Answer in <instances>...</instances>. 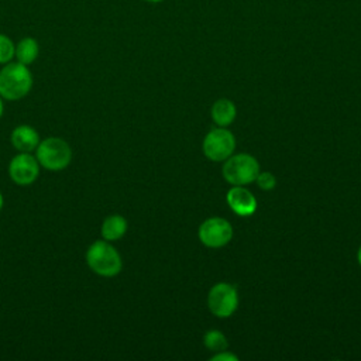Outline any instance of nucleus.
<instances>
[{
	"mask_svg": "<svg viewBox=\"0 0 361 361\" xmlns=\"http://www.w3.org/2000/svg\"><path fill=\"white\" fill-rule=\"evenodd\" d=\"M32 75L27 65L8 62L0 69V96L6 100H20L28 94Z\"/></svg>",
	"mask_w": 361,
	"mask_h": 361,
	"instance_id": "f257e3e1",
	"label": "nucleus"
},
{
	"mask_svg": "<svg viewBox=\"0 0 361 361\" xmlns=\"http://www.w3.org/2000/svg\"><path fill=\"white\" fill-rule=\"evenodd\" d=\"M86 264L97 275L111 278L120 274L123 262L118 251L107 241L97 240L86 250Z\"/></svg>",
	"mask_w": 361,
	"mask_h": 361,
	"instance_id": "f03ea898",
	"label": "nucleus"
},
{
	"mask_svg": "<svg viewBox=\"0 0 361 361\" xmlns=\"http://www.w3.org/2000/svg\"><path fill=\"white\" fill-rule=\"evenodd\" d=\"M35 158L38 164L48 171H62L71 164L72 149L65 140L48 137L39 141L35 148Z\"/></svg>",
	"mask_w": 361,
	"mask_h": 361,
	"instance_id": "7ed1b4c3",
	"label": "nucleus"
},
{
	"mask_svg": "<svg viewBox=\"0 0 361 361\" xmlns=\"http://www.w3.org/2000/svg\"><path fill=\"white\" fill-rule=\"evenodd\" d=\"M223 178L233 186H244L255 180L259 172L258 161L250 154L230 155L223 165Z\"/></svg>",
	"mask_w": 361,
	"mask_h": 361,
	"instance_id": "20e7f679",
	"label": "nucleus"
},
{
	"mask_svg": "<svg viewBox=\"0 0 361 361\" xmlns=\"http://www.w3.org/2000/svg\"><path fill=\"white\" fill-rule=\"evenodd\" d=\"M238 306V293L234 285L219 282L209 290L207 307L216 316L226 319L231 316Z\"/></svg>",
	"mask_w": 361,
	"mask_h": 361,
	"instance_id": "39448f33",
	"label": "nucleus"
},
{
	"mask_svg": "<svg viewBox=\"0 0 361 361\" xmlns=\"http://www.w3.org/2000/svg\"><path fill=\"white\" fill-rule=\"evenodd\" d=\"M235 148V138L230 130L226 127L213 128L209 131L203 140V152L206 158L214 162L226 161L233 155Z\"/></svg>",
	"mask_w": 361,
	"mask_h": 361,
	"instance_id": "423d86ee",
	"label": "nucleus"
},
{
	"mask_svg": "<svg viewBox=\"0 0 361 361\" xmlns=\"http://www.w3.org/2000/svg\"><path fill=\"white\" fill-rule=\"evenodd\" d=\"M233 238V227L223 217H209L199 227V240L209 248L227 245Z\"/></svg>",
	"mask_w": 361,
	"mask_h": 361,
	"instance_id": "0eeeda50",
	"label": "nucleus"
},
{
	"mask_svg": "<svg viewBox=\"0 0 361 361\" xmlns=\"http://www.w3.org/2000/svg\"><path fill=\"white\" fill-rule=\"evenodd\" d=\"M8 175L16 185L28 186L39 175V164L30 152L17 154L8 164Z\"/></svg>",
	"mask_w": 361,
	"mask_h": 361,
	"instance_id": "6e6552de",
	"label": "nucleus"
},
{
	"mask_svg": "<svg viewBox=\"0 0 361 361\" xmlns=\"http://www.w3.org/2000/svg\"><path fill=\"white\" fill-rule=\"evenodd\" d=\"M226 199L230 209L238 216H251L257 210L255 196L244 186H233Z\"/></svg>",
	"mask_w": 361,
	"mask_h": 361,
	"instance_id": "1a4fd4ad",
	"label": "nucleus"
},
{
	"mask_svg": "<svg viewBox=\"0 0 361 361\" xmlns=\"http://www.w3.org/2000/svg\"><path fill=\"white\" fill-rule=\"evenodd\" d=\"M11 144L18 152H31L35 151V148L39 144V135L37 130L27 124L17 126L11 133Z\"/></svg>",
	"mask_w": 361,
	"mask_h": 361,
	"instance_id": "9d476101",
	"label": "nucleus"
},
{
	"mask_svg": "<svg viewBox=\"0 0 361 361\" xmlns=\"http://www.w3.org/2000/svg\"><path fill=\"white\" fill-rule=\"evenodd\" d=\"M237 114L234 103L228 99H219L212 106V118L219 127L230 126Z\"/></svg>",
	"mask_w": 361,
	"mask_h": 361,
	"instance_id": "9b49d317",
	"label": "nucleus"
},
{
	"mask_svg": "<svg viewBox=\"0 0 361 361\" xmlns=\"http://www.w3.org/2000/svg\"><path fill=\"white\" fill-rule=\"evenodd\" d=\"M100 231L104 240L117 241L127 231V220L120 214H110L103 220Z\"/></svg>",
	"mask_w": 361,
	"mask_h": 361,
	"instance_id": "f8f14e48",
	"label": "nucleus"
},
{
	"mask_svg": "<svg viewBox=\"0 0 361 361\" xmlns=\"http://www.w3.org/2000/svg\"><path fill=\"white\" fill-rule=\"evenodd\" d=\"M39 55V45L38 41L32 37H24L16 44L14 58L17 62L24 65H31Z\"/></svg>",
	"mask_w": 361,
	"mask_h": 361,
	"instance_id": "ddd939ff",
	"label": "nucleus"
},
{
	"mask_svg": "<svg viewBox=\"0 0 361 361\" xmlns=\"http://www.w3.org/2000/svg\"><path fill=\"white\" fill-rule=\"evenodd\" d=\"M203 343H204V347L207 350L214 351V353L224 351L228 347V341H227L226 336L221 331H219V330H209V331H206L204 337H203Z\"/></svg>",
	"mask_w": 361,
	"mask_h": 361,
	"instance_id": "4468645a",
	"label": "nucleus"
},
{
	"mask_svg": "<svg viewBox=\"0 0 361 361\" xmlns=\"http://www.w3.org/2000/svg\"><path fill=\"white\" fill-rule=\"evenodd\" d=\"M14 52L16 44L13 42V39L6 34H0V63L6 65L11 62V59L14 58Z\"/></svg>",
	"mask_w": 361,
	"mask_h": 361,
	"instance_id": "2eb2a0df",
	"label": "nucleus"
},
{
	"mask_svg": "<svg viewBox=\"0 0 361 361\" xmlns=\"http://www.w3.org/2000/svg\"><path fill=\"white\" fill-rule=\"evenodd\" d=\"M255 182L262 190H271L276 185V178L274 176V173L265 171V172H258Z\"/></svg>",
	"mask_w": 361,
	"mask_h": 361,
	"instance_id": "dca6fc26",
	"label": "nucleus"
},
{
	"mask_svg": "<svg viewBox=\"0 0 361 361\" xmlns=\"http://www.w3.org/2000/svg\"><path fill=\"white\" fill-rule=\"evenodd\" d=\"M212 361H237L238 357L234 355L233 353L224 350V351H220V353H216L212 358Z\"/></svg>",
	"mask_w": 361,
	"mask_h": 361,
	"instance_id": "f3484780",
	"label": "nucleus"
},
{
	"mask_svg": "<svg viewBox=\"0 0 361 361\" xmlns=\"http://www.w3.org/2000/svg\"><path fill=\"white\" fill-rule=\"evenodd\" d=\"M357 259H358V264L361 265V245L358 248V252H357Z\"/></svg>",
	"mask_w": 361,
	"mask_h": 361,
	"instance_id": "a211bd4d",
	"label": "nucleus"
},
{
	"mask_svg": "<svg viewBox=\"0 0 361 361\" xmlns=\"http://www.w3.org/2000/svg\"><path fill=\"white\" fill-rule=\"evenodd\" d=\"M144 1H147V3H152V4H157V3H162L164 0H144Z\"/></svg>",
	"mask_w": 361,
	"mask_h": 361,
	"instance_id": "6ab92c4d",
	"label": "nucleus"
},
{
	"mask_svg": "<svg viewBox=\"0 0 361 361\" xmlns=\"http://www.w3.org/2000/svg\"><path fill=\"white\" fill-rule=\"evenodd\" d=\"M3 114V100H1V96H0V117Z\"/></svg>",
	"mask_w": 361,
	"mask_h": 361,
	"instance_id": "aec40b11",
	"label": "nucleus"
},
{
	"mask_svg": "<svg viewBox=\"0 0 361 361\" xmlns=\"http://www.w3.org/2000/svg\"><path fill=\"white\" fill-rule=\"evenodd\" d=\"M1 207H3V195L0 193V210H1Z\"/></svg>",
	"mask_w": 361,
	"mask_h": 361,
	"instance_id": "412c9836",
	"label": "nucleus"
}]
</instances>
